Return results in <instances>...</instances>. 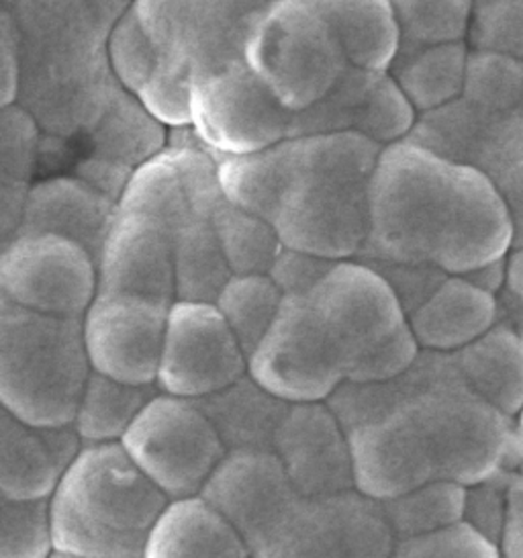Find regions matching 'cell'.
<instances>
[{
	"label": "cell",
	"instance_id": "cell-11",
	"mask_svg": "<svg viewBox=\"0 0 523 558\" xmlns=\"http://www.w3.org/2000/svg\"><path fill=\"white\" fill-rule=\"evenodd\" d=\"M97 293V258L70 238L21 233L0 250V296L19 307L82 319Z\"/></svg>",
	"mask_w": 523,
	"mask_h": 558
},
{
	"label": "cell",
	"instance_id": "cell-50",
	"mask_svg": "<svg viewBox=\"0 0 523 558\" xmlns=\"http://www.w3.org/2000/svg\"><path fill=\"white\" fill-rule=\"evenodd\" d=\"M32 184L0 182V242L2 246L15 240L23 228L27 197Z\"/></svg>",
	"mask_w": 523,
	"mask_h": 558
},
{
	"label": "cell",
	"instance_id": "cell-37",
	"mask_svg": "<svg viewBox=\"0 0 523 558\" xmlns=\"http://www.w3.org/2000/svg\"><path fill=\"white\" fill-rule=\"evenodd\" d=\"M509 207L515 231L523 228V116L499 117L489 128L474 158Z\"/></svg>",
	"mask_w": 523,
	"mask_h": 558
},
{
	"label": "cell",
	"instance_id": "cell-17",
	"mask_svg": "<svg viewBox=\"0 0 523 558\" xmlns=\"http://www.w3.org/2000/svg\"><path fill=\"white\" fill-rule=\"evenodd\" d=\"M348 444L354 489L380 504L438 478L422 427L408 405L352 427Z\"/></svg>",
	"mask_w": 523,
	"mask_h": 558
},
{
	"label": "cell",
	"instance_id": "cell-13",
	"mask_svg": "<svg viewBox=\"0 0 523 558\" xmlns=\"http://www.w3.org/2000/svg\"><path fill=\"white\" fill-rule=\"evenodd\" d=\"M247 373V354L215 303L174 301L168 313L158 389L203 401Z\"/></svg>",
	"mask_w": 523,
	"mask_h": 558
},
{
	"label": "cell",
	"instance_id": "cell-33",
	"mask_svg": "<svg viewBox=\"0 0 523 558\" xmlns=\"http://www.w3.org/2000/svg\"><path fill=\"white\" fill-rule=\"evenodd\" d=\"M119 211L144 214L166 223L170 230L184 228L195 219L179 166L170 149L139 166L119 198Z\"/></svg>",
	"mask_w": 523,
	"mask_h": 558
},
{
	"label": "cell",
	"instance_id": "cell-3",
	"mask_svg": "<svg viewBox=\"0 0 523 558\" xmlns=\"http://www.w3.org/2000/svg\"><path fill=\"white\" fill-rule=\"evenodd\" d=\"M291 140L294 179L275 219L282 246L331 263L360 258L370 235V181L385 148L356 132Z\"/></svg>",
	"mask_w": 523,
	"mask_h": 558
},
{
	"label": "cell",
	"instance_id": "cell-43",
	"mask_svg": "<svg viewBox=\"0 0 523 558\" xmlns=\"http://www.w3.org/2000/svg\"><path fill=\"white\" fill-rule=\"evenodd\" d=\"M44 135L39 121L23 107H0V182L33 184L39 174Z\"/></svg>",
	"mask_w": 523,
	"mask_h": 558
},
{
	"label": "cell",
	"instance_id": "cell-18",
	"mask_svg": "<svg viewBox=\"0 0 523 558\" xmlns=\"http://www.w3.org/2000/svg\"><path fill=\"white\" fill-rule=\"evenodd\" d=\"M97 264L98 293L177 301L174 231L154 217L119 211Z\"/></svg>",
	"mask_w": 523,
	"mask_h": 558
},
{
	"label": "cell",
	"instance_id": "cell-53",
	"mask_svg": "<svg viewBox=\"0 0 523 558\" xmlns=\"http://www.w3.org/2000/svg\"><path fill=\"white\" fill-rule=\"evenodd\" d=\"M511 454H515L518 460L522 462V475H523V408L518 415H515V420H513V452Z\"/></svg>",
	"mask_w": 523,
	"mask_h": 558
},
{
	"label": "cell",
	"instance_id": "cell-12",
	"mask_svg": "<svg viewBox=\"0 0 523 558\" xmlns=\"http://www.w3.org/2000/svg\"><path fill=\"white\" fill-rule=\"evenodd\" d=\"M307 301L340 348L345 377L356 362L411 329L408 312L391 282L360 258L333 264Z\"/></svg>",
	"mask_w": 523,
	"mask_h": 558
},
{
	"label": "cell",
	"instance_id": "cell-20",
	"mask_svg": "<svg viewBox=\"0 0 523 558\" xmlns=\"http://www.w3.org/2000/svg\"><path fill=\"white\" fill-rule=\"evenodd\" d=\"M82 446L74 426H33L0 408V495L51 499Z\"/></svg>",
	"mask_w": 523,
	"mask_h": 558
},
{
	"label": "cell",
	"instance_id": "cell-45",
	"mask_svg": "<svg viewBox=\"0 0 523 558\" xmlns=\"http://www.w3.org/2000/svg\"><path fill=\"white\" fill-rule=\"evenodd\" d=\"M469 41L473 50L523 60V0H473Z\"/></svg>",
	"mask_w": 523,
	"mask_h": 558
},
{
	"label": "cell",
	"instance_id": "cell-41",
	"mask_svg": "<svg viewBox=\"0 0 523 558\" xmlns=\"http://www.w3.org/2000/svg\"><path fill=\"white\" fill-rule=\"evenodd\" d=\"M195 68L188 56H162L146 86L135 95L168 130L193 125Z\"/></svg>",
	"mask_w": 523,
	"mask_h": 558
},
{
	"label": "cell",
	"instance_id": "cell-54",
	"mask_svg": "<svg viewBox=\"0 0 523 558\" xmlns=\"http://www.w3.org/2000/svg\"><path fill=\"white\" fill-rule=\"evenodd\" d=\"M49 558H81V557H74V555H65V553H60V550H56L53 555Z\"/></svg>",
	"mask_w": 523,
	"mask_h": 558
},
{
	"label": "cell",
	"instance_id": "cell-19",
	"mask_svg": "<svg viewBox=\"0 0 523 558\" xmlns=\"http://www.w3.org/2000/svg\"><path fill=\"white\" fill-rule=\"evenodd\" d=\"M275 446L301 495L326 497L354 487L348 434L321 403L294 405L278 426Z\"/></svg>",
	"mask_w": 523,
	"mask_h": 558
},
{
	"label": "cell",
	"instance_id": "cell-23",
	"mask_svg": "<svg viewBox=\"0 0 523 558\" xmlns=\"http://www.w3.org/2000/svg\"><path fill=\"white\" fill-rule=\"evenodd\" d=\"M86 151L74 158L109 166L131 177L137 168L168 148V128L147 111L142 100L117 86L102 116L78 135Z\"/></svg>",
	"mask_w": 523,
	"mask_h": 558
},
{
	"label": "cell",
	"instance_id": "cell-10",
	"mask_svg": "<svg viewBox=\"0 0 523 558\" xmlns=\"http://www.w3.org/2000/svg\"><path fill=\"white\" fill-rule=\"evenodd\" d=\"M293 116L245 60L196 78L193 128L217 158L277 146Z\"/></svg>",
	"mask_w": 523,
	"mask_h": 558
},
{
	"label": "cell",
	"instance_id": "cell-14",
	"mask_svg": "<svg viewBox=\"0 0 523 558\" xmlns=\"http://www.w3.org/2000/svg\"><path fill=\"white\" fill-rule=\"evenodd\" d=\"M172 305L127 293H97L82 317L93 371L130 385H156Z\"/></svg>",
	"mask_w": 523,
	"mask_h": 558
},
{
	"label": "cell",
	"instance_id": "cell-7",
	"mask_svg": "<svg viewBox=\"0 0 523 558\" xmlns=\"http://www.w3.org/2000/svg\"><path fill=\"white\" fill-rule=\"evenodd\" d=\"M408 408L422 427L438 478L471 487L503 471L513 452V420L474 393L452 362L448 377Z\"/></svg>",
	"mask_w": 523,
	"mask_h": 558
},
{
	"label": "cell",
	"instance_id": "cell-49",
	"mask_svg": "<svg viewBox=\"0 0 523 558\" xmlns=\"http://www.w3.org/2000/svg\"><path fill=\"white\" fill-rule=\"evenodd\" d=\"M23 78V53L15 19L7 7L0 9V107L19 102Z\"/></svg>",
	"mask_w": 523,
	"mask_h": 558
},
{
	"label": "cell",
	"instance_id": "cell-47",
	"mask_svg": "<svg viewBox=\"0 0 523 558\" xmlns=\"http://www.w3.org/2000/svg\"><path fill=\"white\" fill-rule=\"evenodd\" d=\"M509 487L511 476H490L483 483L466 487V509L464 522L476 527L489 541L501 544L506 532L507 511H509Z\"/></svg>",
	"mask_w": 523,
	"mask_h": 558
},
{
	"label": "cell",
	"instance_id": "cell-40",
	"mask_svg": "<svg viewBox=\"0 0 523 558\" xmlns=\"http://www.w3.org/2000/svg\"><path fill=\"white\" fill-rule=\"evenodd\" d=\"M53 553L49 499L0 495V558H49Z\"/></svg>",
	"mask_w": 523,
	"mask_h": 558
},
{
	"label": "cell",
	"instance_id": "cell-27",
	"mask_svg": "<svg viewBox=\"0 0 523 558\" xmlns=\"http://www.w3.org/2000/svg\"><path fill=\"white\" fill-rule=\"evenodd\" d=\"M293 179L291 137L270 148L219 158V182L226 201L270 223H275Z\"/></svg>",
	"mask_w": 523,
	"mask_h": 558
},
{
	"label": "cell",
	"instance_id": "cell-24",
	"mask_svg": "<svg viewBox=\"0 0 523 558\" xmlns=\"http://www.w3.org/2000/svg\"><path fill=\"white\" fill-rule=\"evenodd\" d=\"M240 530L196 495L172 499L147 541L144 558H250Z\"/></svg>",
	"mask_w": 523,
	"mask_h": 558
},
{
	"label": "cell",
	"instance_id": "cell-48",
	"mask_svg": "<svg viewBox=\"0 0 523 558\" xmlns=\"http://www.w3.org/2000/svg\"><path fill=\"white\" fill-rule=\"evenodd\" d=\"M336 263L284 247L270 270L284 296H307Z\"/></svg>",
	"mask_w": 523,
	"mask_h": 558
},
{
	"label": "cell",
	"instance_id": "cell-36",
	"mask_svg": "<svg viewBox=\"0 0 523 558\" xmlns=\"http://www.w3.org/2000/svg\"><path fill=\"white\" fill-rule=\"evenodd\" d=\"M382 508L397 542L408 541L462 522L466 487L448 478H434L413 492L382 501Z\"/></svg>",
	"mask_w": 523,
	"mask_h": 558
},
{
	"label": "cell",
	"instance_id": "cell-28",
	"mask_svg": "<svg viewBox=\"0 0 523 558\" xmlns=\"http://www.w3.org/2000/svg\"><path fill=\"white\" fill-rule=\"evenodd\" d=\"M277 0H195L191 58L195 78L242 62L250 35Z\"/></svg>",
	"mask_w": 523,
	"mask_h": 558
},
{
	"label": "cell",
	"instance_id": "cell-39",
	"mask_svg": "<svg viewBox=\"0 0 523 558\" xmlns=\"http://www.w3.org/2000/svg\"><path fill=\"white\" fill-rule=\"evenodd\" d=\"M462 99L503 117L523 100V60L499 51L471 50Z\"/></svg>",
	"mask_w": 523,
	"mask_h": 558
},
{
	"label": "cell",
	"instance_id": "cell-51",
	"mask_svg": "<svg viewBox=\"0 0 523 558\" xmlns=\"http://www.w3.org/2000/svg\"><path fill=\"white\" fill-rule=\"evenodd\" d=\"M90 9V13L95 15L98 21V25L107 32H111V27L114 25V21L125 15L133 4V0H84Z\"/></svg>",
	"mask_w": 523,
	"mask_h": 558
},
{
	"label": "cell",
	"instance_id": "cell-8",
	"mask_svg": "<svg viewBox=\"0 0 523 558\" xmlns=\"http://www.w3.org/2000/svg\"><path fill=\"white\" fill-rule=\"evenodd\" d=\"M121 446L170 501L200 495L228 457L226 440L200 401L162 391L139 413Z\"/></svg>",
	"mask_w": 523,
	"mask_h": 558
},
{
	"label": "cell",
	"instance_id": "cell-15",
	"mask_svg": "<svg viewBox=\"0 0 523 558\" xmlns=\"http://www.w3.org/2000/svg\"><path fill=\"white\" fill-rule=\"evenodd\" d=\"M417 119L419 113L389 72L348 66L324 99L294 113L291 137L356 132L387 148L405 142Z\"/></svg>",
	"mask_w": 523,
	"mask_h": 558
},
{
	"label": "cell",
	"instance_id": "cell-16",
	"mask_svg": "<svg viewBox=\"0 0 523 558\" xmlns=\"http://www.w3.org/2000/svg\"><path fill=\"white\" fill-rule=\"evenodd\" d=\"M200 497L240 530L254 553L301 493L277 452L238 448L221 460Z\"/></svg>",
	"mask_w": 523,
	"mask_h": 558
},
{
	"label": "cell",
	"instance_id": "cell-52",
	"mask_svg": "<svg viewBox=\"0 0 523 558\" xmlns=\"http://www.w3.org/2000/svg\"><path fill=\"white\" fill-rule=\"evenodd\" d=\"M506 289L518 301V305L523 307V246L515 250L511 247L507 254Z\"/></svg>",
	"mask_w": 523,
	"mask_h": 558
},
{
	"label": "cell",
	"instance_id": "cell-4",
	"mask_svg": "<svg viewBox=\"0 0 523 558\" xmlns=\"http://www.w3.org/2000/svg\"><path fill=\"white\" fill-rule=\"evenodd\" d=\"M49 504L56 550L81 558H144L170 499L121 444H86Z\"/></svg>",
	"mask_w": 523,
	"mask_h": 558
},
{
	"label": "cell",
	"instance_id": "cell-32",
	"mask_svg": "<svg viewBox=\"0 0 523 558\" xmlns=\"http://www.w3.org/2000/svg\"><path fill=\"white\" fill-rule=\"evenodd\" d=\"M177 301L215 303L233 277L211 221L193 219L174 233Z\"/></svg>",
	"mask_w": 523,
	"mask_h": 558
},
{
	"label": "cell",
	"instance_id": "cell-5",
	"mask_svg": "<svg viewBox=\"0 0 523 558\" xmlns=\"http://www.w3.org/2000/svg\"><path fill=\"white\" fill-rule=\"evenodd\" d=\"M90 375L82 319L29 312L0 296L2 410L33 426H72Z\"/></svg>",
	"mask_w": 523,
	"mask_h": 558
},
{
	"label": "cell",
	"instance_id": "cell-55",
	"mask_svg": "<svg viewBox=\"0 0 523 558\" xmlns=\"http://www.w3.org/2000/svg\"><path fill=\"white\" fill-rule=\"evenodd\" d=\"M9 2H11V0H2V4H9Z\"/></svg>",
	"mask_w": 523,
	"mask_h": 558
},
{
	"label": "cell",
	"instance_id": "cell-26",
	"mask_svg": "<svg viewBox=\"0 0 523 558\" xmlns=\"http://www.w3.org/2000/svg\"><path fill=\"white\" fill-rule=\"evenodd\" d=\"M348 64L389 72L401 50L391 0H319Z\"/></svg>",
	"mask_w": 523,
	"mask_h": 558
},
{
	"label": "cell",
	"instance_id": "cell-38",
	"mask_svg": "<svg viewBox=\"0 0 523 558\" xmlns=\"http://www.w3.org/2000/svg\"><path fill=\"white\" fill-rule=\"evenodd\" d=\"M401 46L469 41L473 0H391Z\"/></svg>",
	"mask_w": 523,
	"mask_h": 558
},
{
	"label": "cell",
	"instance_id": "cell-31",
	"mask_svg": "<svg viewBox=\"0 0 523 558\" xmlns=\"http://www.w3.org/2000/svg\"><path fill=\"white\" fill-rule=\"evenodd\" d=\"M158 393V385H130L93 371L72 426L84 446L121 444L133 422Z\"/></svg>",
	"mask_w": 523,
	"mask_h": 558
},
{
	"label": "cell",
	"instance_id": "cell-46",
	"mask_svg": "<svg viewBox=\"0 0 523 558\" xmlns=\"http://www.w3.org/2000/svg\"><path fill=\"white\" fill-rule=\"evenodd\" d=\"M391 558H503L501 546L469 522L397 542Z\"/></svg>",
	"mask_w": 523,
	"mask_h": 558
},
{
	"label": "cell",
	"instance_id": "cell-42",
	"mask_svg": "<svg viewBox=\"0 0 523 558\" xmlns=\"http://www.w3.org/2000/svg\"><path fill=\"white\" fill-rule=\"evenodd\" d=\"M105 53L114 83L131 95H139L162 60V53L147 37L133 9L114 21L105 41Z\"/></svg>",
	"mask_w": 523,
	"mask_h": 558
},
{
	"label": "cell",
	"instance_id": "cell-35",
	"mask_svg": "<svg viewBox=\"0 0 523 558\" xmlns=\"http://www.w3.org/2000/svg\"><path fill=\"white\" fill-rule=\"evenodd\" d=\"M282 303L284 293L270 275H233L215 301L247 359L275 326Z\"/></svg>",
	"mask_w": 523,
	"mask_h": 558
},
{
	"label": "cell",
	"instance_id": "cell-22",
	"mask_svg": "<svg viewBox=\"0 0 523 558\" xmlns=\"http://www.w3.org/2000/svg\"><path fill=\"white\" fill-rule=\"evenodd\" d=\"M497 324V295L460 275H448L422 305L409 313V326L419 348L438 354H454Z\"/></svg>",
	"mask_w": 523,
	"mask_h": 558
},
{
	"label": "cell",
	"instance_id": "cell-6",
	"mask_svg": "<svg viewBox=\"0 0 523 558\" xmlns=\"http://www.w3.org/2000/svg\"><path fill=\"white\" fill-rule=\"evenodd\" d=\"M244 60L291 113L324 99L350 66L319 0H277L250 35Z\"/></svg>",
	"mask_w": 523,
	"mask_h": 558
},
{
	"label": "cell",
	"instance_id": "cell-34",
	"mask_svg": "<svg viewBox=\"0 0 523 558\" xmlns=\"http://www.w3.org/2000/svg\"><path fill=\"white\" fill-rule=\"evenodd\" d=\"M211 226L233 275H270L284 250L275 223L223 201Z\"/></svg>",
	"mask_w": 523,
	"mask_h": 558
},
{
	"label": "cell",
	"instance_id": "cell-2",
	"mask_svg": "<svg viewBox=\"0 0 523 558\" xmlns=\"http://www.w3.org/2000/svg\"><path fill=\"white\" fill-rule=\"evenodd\" d=\"M15 19L23 78L19 105L41 130L58 137L88 132L113 97L107 62V32L84 0H11L2 4Z\"/></svg>",
	"mask_w": 523,
	"mask_h": 558
},
{
	"label": "cell",
	"instance_id": "cell-25",
	"mask_svg": "<svg viewBox=\"0 0 523 558\" xmlns=\"http://www.w3.org/2000/svg\"><path fill=\"white\" fill-rule=\"evenodd\" d=\"M450 362L474 393L515 420L523 408V340L507 324L450 354Z\"/></svg>",
	"mask_w": 523,
	"mask_h": 558
},
{
	"label": "cell",
	"instance_id": "cell-30",
	"mask_svg": "<svg viewBox=\"0 0 523 558\" xmlns=\"http://www.w3.org/2000/svg\"><path fill=\"white\" fill-rule=\"evenodd\" d=\"M254 555L256 558H350L336 495H301Z\"/></svg>",
	"mask_w": 523,
	"mask_h": 558
},
{
	"label": "cell",
	"instance_id": "cell-29",
	"mask_svg": "<svg viewBox=\"0 0 523 558\" xmlns=\"http://www.w3.org/2000/svg\"><path fill=\"white\" fill-rule=\"evenodd\" d=\"M469 56V41L401 46L389 74L415 111L424 116L462 97Z\"/></svg>",
	"mask_w": 523,
	"mask_h": 558
},
{
	"label": "cell",
	"instance_id": "cell-44",
	"mask_svg": "<svg viewBox=\"0 0 523 558\" xmlns=\"http://www.w3.org/2000/svg\"><path fill=\"white\" fill-rule=\"evenodd\" d=\"M131 9L162 56L191 58L195 0H133Z\"/></svg>",
	"mask_w": 523,
	"mask_h": 558
},
{
	"label": "cell",
	"instance_id": "cell-9",
	"mask_svg": "<svg viewBox=\"0 0 523 558\" xmlns=\"http://www.w3.org/2000/svg\"><path fill=\"white\" fill-rule=\"evenodd\" d=\"M247 377L289 405L324 403L345 383V361L307 296H284L275 326L247 359Z\"/></svg>",
	"mask_w": 523,
	"mask_h": 558
},
{
	"label": "cell",
	"instance_id": "cell-1",
	"mask_svg": "<svg viewBox=\"0 0 523 558\" xmlns=\"http://www.w3.org/2000/svg\"><path fill=\"white\" fill-rule=\"evenodd\" d=\"M513 244V217L485 172L409 140L382 149L360 260L427 264L462 277L503 260Z\"/></svg>",
	"mask_w": 523,
	"mask_h": 558
},
{
	"label": "cell",
	"instance_id": "cell-21",
	"mask_svg": "<svg viewBox=\"0 0 523 558\" xmlns=\"http://www.w3.org/2000/svg\"><path fill=\"white\" fill-rule=\"evenodd\" d=\"M117 215L119 203L76 174H49L33 182L19 235H64L98 258Z\"/></svg>",
	"mask_w": 523,
	"mask_h": 558
}]
</instances>
